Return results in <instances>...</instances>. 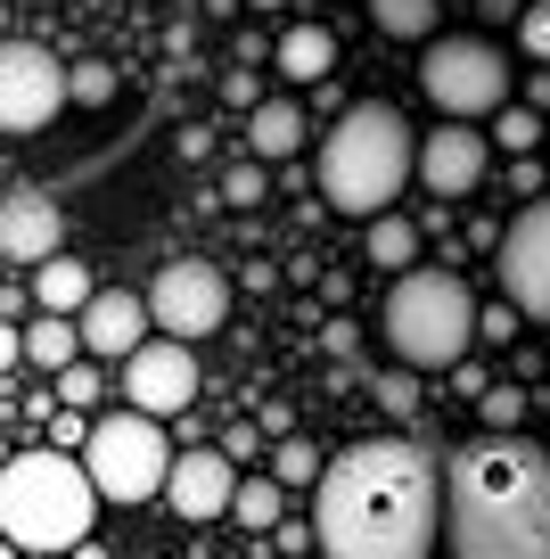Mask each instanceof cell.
Masks as SVG:
<instances>
[{
	"label": "cell",
	"mask_w": 550,
	"mask_h": 559,
	"mask_svg": "<svg viewBox=\"0 0 550 559\" xmlns=\"http://www.w3.org/2000/svg\"><path fill=\"white\" fill-rule=\"evenodd\" d=\"M328 559H428L444 535V469L411 437L345 444L321 469V519Z\"/></svg>",
	"instance_id": "cell-1"
},
{
	"label": "cell",
	"mask_w": 550,
	"mask_h": 559,
	"mask_svg": "<svg viewBox=\"0 0 550 559\" xmlns=\"http://www.w3.org/2000/svg\"><path fill=\"white\" fill-rule=\"evenodd\" d=\"M452 559H550V453L517 437H468L444 469Z\"/></svg>",
	"instance_id": "cell-2"
},
{
	"label": "cell",
	"mask_w": 550,
	"mask_h": 559,
	"mask_svg": "<svg viewBox=\"0 0 550 559\" xmlns=\"http://www.w3.org/2000/svg\"><path fill=\"white\" fill-rule=\"evenodd\" d=\"M411 174H419V132L386 99H354L321 132V198L337 214H354V223L395 214V198H403Z\"/></svg>",
	"instance_id": "cell-3"
},
{
	"label": "cell",
	"mask_w": 550,
	"mask_h": 559,
	"mask_svg": "<svg viewBox=\"0 0 550 559\" xmlns=\"http://www.w3.org/2000/svg\"><path fill=\"white\" fill-rule=\"evenodd\" d=\"M91 510H99V486L58 444L17 453L0 469V535L17 543V551H74L91 535Z\"/></svg>",
	"instance_id": "cell-4"
},
{
	"label": "cell",
	"mask_w": 550,
	"mask_h": 559,
	"mask_svg": "<svg viewBox=\"0 0 550 559\" xmlns=\"http://www.w3.org/2000/svg\"><path fill=\"white\" fill-rule=\"evenodd\" d=\"M477 346V297L461 272H403L386 288V354L403 370H461V354Z\"/></svg>",
	"instance_id": "cell-5"
},
{
	"label": "cell",
	"mask_w": 550,
	"mask_h": 559,
	"mask_svg": "<svg viewBox=\"0 0 550 559\" xmlns=\"http://www.w3.org/2000/svg\"><path fill=\"white\" fill-rule=\"evenodd\" d=\"M83 469H91V486H99V502H148V493H165V477H172L165 419H148V412L91 419Z\"/></svg>",
	"instance_id": "cell-6"
},
{
	"label": "cell",
	"mask_w": 550,
	"mask_h": 559,
	"mask_svg": "<svg viewBox=\"0 0 550 559\" xmlns=\"http://www.w3.org/2000/svg\"><path fill=\"white\" fill-rule=\"evenodd\" d=\"M419 91L444 107L452 123H477V116H501L510 107V58L477 34H435L428 58H419Z\"/></svg>",
	"instance_id": "cell-7"
},
{
	"label": "cell",
	"mask_w": 550,
	"mask_h": 559,
	"mask_svg": "<svg viewBox=\"0 0 550 559\" xmlns=\"http://www.w3.org/2000/svg\"><path fill=\"white\" fill-rule=\"evenodd\" d=\"M148 321L165 337H214L230 321V272H214L206 255H172L148 280Z\"/></svg>",
	"instance_id": "cell-8"
},
{
	"label": "cell",
	"mask_w": 550,
	"mask_h": 559,
	"mask_svg": "<svg viewBox=\"0 0 550 559\" xmlns=\"http://www.w3.org/2000/svg\"><path fill=\"white\" fill-rule=\"evenodd\" d=\"M493 272H501V297H510L526 321H550V190L526 198L517 223H501Z\"/></svg>",
	"instance_id": "cell-9"
},
{
	"label": "cell",
	"mask_w": 550,
	"mask_h": 559,
	"mask_svg": "<svg viewBox=\"0 0 550 559\" xmlns=\"http://www.w3.org/2000/svg\"><path fill=\"white\" fill-rule=\"evenodd\" d=\"M67 99V67L41 41H0V132H41Z\"/></svg>",
	"instance_id": "cell-10"
},
{
	"label": "cell",
	"mask_w": 550,
	"mask_h": 559,
	"mask_svg": "<svg viewBox=\"0 0 550 559\" xmlns=\"http://www.w3.org/2000/svg\"><path fill=\"white\" fill-rule=\"evenodd\" d=\"M123 403L148 419H181L198 403V354L190 337H148L140 354H123Z\"/></svg>",
	"instance_id": "cell-11"
},
{
	"label": "cell",
	"mask_w": 550,
	"mask_h": 559,
	"mask_svg": "<svg viewBox=\"0 0 550 559\" xmlns=\"http://www.w3.org/2000/svg\"><path fill=\"white\" fill-rule=\"evenodd\" d=\"M485 165H493V140L477 132V123H435L428 140H419V181H428L435 198H468L485 181Z\"/></svg>",
	"instance_id": "cell-12"
},
{
	"label": "cell",
	"mask_w": 550,
	"mask_h": 559,
	"mask_svg": "<svg viewBox=\"0 0 550 559\" xmlns=\"http://www.w3.org/2000/svg\"><path fill=\"white\" fill-rule=\"evenodd\" d=\"M172 510L181 519H223L230 493H239V461L223 444H190V453H172V477H165Z\"/></svg>",
	"instance_id": "cell-13"
},
{
	"label": "cell",
	"mask_w": 550,
	"mask_h": 559,
	"mask_svg": "<svg viewBox=\"0 0 550 559\" xmlns=\"http://www.w3.org/2000/svg\"><path fill=\"white\" fill-rule=\"evenodd\" d=\"M74 330H83V354H99V362H123V354L148 346V297H123V288H99V297L74 313Z\"/></svg>",
	"instance_id": "cell-14"
},
{
	"label": "cell",
	"mask_w": 550,
	"mask_h": 559,
	"mask_svg": "<svg viewBox=\"0 0 550 559\" xmlns=\"http://www.w3.org/2000/svg\"><path fill=\"white\" fill-rule=\"evenodd\" d=\"M58 239H67V214H58V198L17 190L9 206H0V255H9V263H50Z\"/></svg>",
	"instance_id": "cell-15"
},
{
	"label": "cell",
	"mask_w": 550,
	"mask_h": 559,
	"mask_svg": "<svg viewBox=\"0 0 550 559\" xmlns=\"http://www.w3.org/2000/svg\"><path fill=\"white\" fill-rule=\"evenodd\" d=\"M296 148H304V107H296V99H263V107H247V157L279 165V157H296Z\"/></svg>",
	"instance_id": "cell-16"
},
{
	"label": "cell",
	"mask_w": 550,
	"mask_h": 559,
	"mask_svg": "<svg viewBox=\"0 0 550 559\" xmlns=\"http://www.w3.org/2000/svg\"><path fill=\"white\" fill-rule=\"evenodd\" d=\"M279 74H288V83H328V67H337V34H328V25H288V34H279Z\"/></svg>",
	"instance_id": "cell-17"
},
{
	"label": "cell",
	"mask_w": 550,
	"mask_h": 559,
	"mask_svg": "<svg viewBox=\"0 0 550 559\" xmlns=\"http://www.w3.org/2000/svg\"><path fill=\"white\" fill-rule=\"evenodd\" d=\"M91 297H99V280H91L74 255H50V263H34V305H41V313H83Z\"/></svg>",
	"instance_id": "cell-18"
},
{
	"label": "cell",
	"mask_w": 550,
	"mask_h": 559,
	"mask_svg": "<svg viewBox=\"0 0 550 559\" xmlns=\"http://www.w3.org/2000/svg\"><path fill=\"white\" fill-rule=\"evenodd\" d=\"M361 255L379 263V272H411V263H419V223H403V214H370Z\"/></svg>",
	"instance_id": "cell-19"
},
{
	"label": "cell",
	"mask_w": 550,
	"mask_h": 559,
	"mask_svg": "<svg viewBox=\"0 0 550 559\" xmlns=\"http://www.w3.org/2000/svg\"><path fill=\"white\" fill-rule=\"evenodd\" d=\"M25 362H41L50 379L67 362H83V330H74V313H41L34 330H25Z\"/></svg>",
	"instance_id": "cell-20"
},
{
	"label": "cell",
	"mask_w": 550,
	"mask_h": 559,
	"mask_svg": "<svg viewBox=\"0 0 550 559\" xmlns=\"http://www.w3.org/2000/svg\"><path fill=\"white\" fill-rule=\"evenodd\" d=\"M279 510H288V486H279V477H239V493H230V519H239L247 535H272Z\"/></svg>",
	"instance_id": "cell-21"
},
{
	"label": "cell",
	"mask_w": 550,
	"mask_h": 559,
	"mask_svg": "<svg viewBox=\"0 0 550 559\" xmlns=\"http://www.w3.org/2000/svg\"><path fill=\"white\" fill-rule=\"evenodd\" d=\"M435 0H370V25H379L386 41H435Z\"/></svg>",
	"instance_id": "cell-22"
},
{
	"label": "cell",
	"mask_w": 550,
	"mask_h": 559,
	"mask_svg": "<svg viewBox=\"0 0 550 559\" xmlns=\"http://www.w3.org/2000/svg\"><path fill=\"white\" fill-rule=\"evenodd\" d=\"M116 91H123V74L107 67V58H83V67H67V99H74V107H116Z\"/></svg>",
	"instance_id": "cell-23"
},
{
	"label": "cell",
	"mask_w": 550,
	"mask_h": 559,
	"mask_svg": "<svg viewBox=\"0 0 550 559\" xmlns=\"http://www.w3.org/2000/svg\"><path fill=\"white\" fill-rule=\"evenodd\" d=\"M477 412H485V437H517L526 428V386H485Z\"/></svg>",
	"instance_id": "cell-24"
},
{
	"label": "cell",
	"mask_w": 550,
	"mask_h": 559,
	"mask_svg": "<svg viewBox=\"0 0 550 559\" xmlns=\"http://www.w3.org/2000/svg\"><path fill=\"white\" fill-rule=\"evenodd\" d=\"M493 140L510 148V157H534V148H542V107H501V116H493Z\"/></svg>",
	"instance_id": "cell-25"
},
{
	"label": "cell",
	"mask_w": 550,
	"mask_h": 559,
	"mask_svg": "<svg viewBox=\"0 0 550 559\" xmlns=\"http://www.w3.org/2000/svg\"><path fill=\"white\" fill-rule=\"evenodd\" d=\"M272 477H279V486H321V453H312V437H279Z\"/></svg>",
	"instance_id": "cell-26"
},
{
	"label": "cell",
	"mask_w": 550,
	"mask_h": 559,
	"mask_svg": "<svg viewBox=\"0 0 550 559\" xmlns=\"http://www.w3.org/2000/svg\"><path fill=\"white\" fill-rule=\"evenodd\" d=\"M223 206H263V157H239L223 174Z\"/></svg>",
	"instance_id": "cell-27"
},
{
	"label": "cell",
	"mask_w": 550,
	"mask_h": 559,
	"mask_svg": "<svg viewBox=\"0 0 550 559\" xmlns=\"http://www.w3.org/2000/svg\"><path fill=\"white\" fill-rule=\"evenodd\" d=\"M517 50L550 67V0H526V17H517Z\"/></svg>",
	"instance_id": "cell-28"
},
{
	"label": "cell",
	"mask_w": 550,
	"mask_h": 559,
	"mask_svg": "<svg viewBox=\"0 0 550 559\" xmlns=\"http://www.w3.org/2000/svg\"><path fill=\"white\" fill-rule=\"evenodd\" d=\"M370 395L386 403V412H419V370H379V386Z\"/></svg>",
	"instance_id": "cell-29"
},
{
	"label": "cell",
	"mask_w": 550,
	"mask_h": 559,
	"mask_svg": "<svg viewBox=\"0 0 550 559\" xmlns=\"http://www.w3.org/2000/svg\"><path fill=\"white\" fill-rule=\"evenodd\" d=\"M58 395H67V403H99V370H91V362H67V370H58Z\"/></svg>",
	"instance_id": "cell-30"
},
{
	"label": "cell",
	"mask_w": 550,
	"mask_h": 559,
	"mask_svg": "<svg viewBox=\"0 0 550 559\" xmlns=\"http://www.w3.org/2000/svg\"><path fill=\"white\" fill-rule=\"evenodd\" d=\"M510 330H517V305H493V313H477V337H493V346H501Z\"/></svg>",
	"instance_id": "cell-31"
},
{
	"label": "cell",
	"mask_w": 550,
	"mask_h": 559,
	"mask_svg": "<svg viewBox=\"0 0 550 559\" xmlns=\"http://www.w3.org/2000/svg\"><path fill=\"white\" fill-rule=\"evenodd\" d=\"M255 419L272 428V437H296V412H288V403H255Z\"/></svg>",
	"instance_id": "cell-32"
},
{
	"label": "cell",
	"mask_w": 550,
	"mask_h": 559,
	"mask_svg": "<svg viewBox=\"0 0 550 559\" xmlns=\"http://www.w3.org/2000/svg\"><path fill=\"white\" fill-rule=\"evenodd\" d=\"M223 99H230V107H263V99H255V74H223Z\"/></svg>",
	"instance_id": "cell-33"
},
{
	"label": "cell",
	"mask_w": 550,
	"mask_h": 559,
	"mask_svg": "<svg viewBox=\"0 0 550 559\" xmlns=\"http://www.w3.org/2000/svg\"><path fill=\"white\" fill-rule=\"evenodd\" d=\"M25 362V330H9V321H0V370H17Z\"/></svg>",
	"instance_id": "cell-34"
},
{
	"label": "cell",
	"mask_w": 550,
	"mask_h": 559,
	"mask_svg": "<svg viewBox=\"0 0 550 559\" xmlns=\"http://www.w3.org/2000/svg\"><path fill=\"white\" fill-rule=\"evenodd\" d=\"M223 453H230V461H247V453H255V419H239V428H230V437H223Z\"/></svg>",
	"instance_id": "cell-35"
},
{
	"label": "cell",
	"mask_w": 550,
	"mask_h": 559,
	"mask_svg": "<svg viewBox=\"0 0 550 559\" xmlns=\"http://www.w3.org/2000/svg\"><path fill=\"white\" fill-rule=\"evenodd\" d=\"M510 190H526V198H542V165H534V157H517V174H510Z\"/></svg>",
	"instance_id": "cell-36"
},
{
	"label": "cell",
	"mask_w": 550,
	"mask_h": 559,
	"mask_svg": "<svg viewBox=\"0 0 550 559\" xmlns=\"http://www.w3.org/2000/svg\"><path fill=\"white\" fill-rule=\"evenodd\" d=\"M485 17H493V25H517V17H526V0H485Z\"/></svg>",
	"instance_id": "cell-37"
},
{
	"label": "cell",
	"mask_w": 550,
	"mask_h": 559,
	"mask_svg": "<svg viewBox=\"0 0 550 559\" xmlns=\"http://www.w3.org/2000/svg\"><path fill=\"white\" fill-rule=\"evenodd\" d=\"M526 107H550V74H526Z\"/></svg>",
	"instance_id": "cell-38"
},
{
	"label": "cell",
	"mask_w": 550,
	"mask_h": 559,
	"mask_svg": "<svg viewBox=\"0 0 550 559\" xmlns=\"http://www.w3.org/2000/svg\"><path fill=\"white\" fill-rule=\"evenodd\" d=\"M247 9H288V0H247Z\"/></svg>",
	"instance_id": "cell-39"
},
{
	"label": "cell",
	"mask_w": 550,
	"mask_h": 559,
	"mask_svg": "<svg viewBox=\"0 0 550 559\" xmlns=\"http://www.w3.org/2000/svg\"><path fill=\"white\" fill-rule=\"evenodd\" d=\"M0 41H9V9H0Z\"/></svg>",
	"instance_id": "cell-40"
},
{
	"label": "cell",
	"mask_w": 550,
	"mask_h": 559,
	"mask_svg": "<svg viewBox=\"0 0 550 559\" xmlns=\"http://www.w3.org/2000/svg\"><path fill=\"white\" fill-rule=\"evenodd\" d=\"M25 559H58V551H25Z\"/></svg>",
	"instance_id": "cell-41"
}]
</instances>
